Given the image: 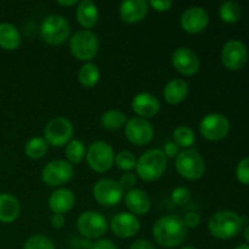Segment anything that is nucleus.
I'll list each match as a JSON object with an SVG mask.
<instances>
[{"label":"nucleus","mask_w":249,"mask_h":249,"mask_svg":"<svg viewBox=\"0 0 249 249\" xmlns=\"http://www.w3.org/2000/svg\"><path fill=\"white\" fill-rule=\"evenodd\" d=\"M175 168L184 179L194 181L203 177L206 163L198 151L195 148H186L175 158Z\"/></svg>","instance_id":"4"},{"label":"nucleus","mask_w":249,"mask_h":249,"mask_svg":"<svg viewBox=\"0 0 249 249\" xmlns=\"http://www.w3.org/2000/svg\"><path fill=\"white\" fill-rule=\"evenodd\" d=\"M162 151L167 158H177V156L180 153L179 146H178L174 141H168Z\"/></svg>","instance_id":"40"},{"label":"nucleus","mask_w":249,"mask_h":249,"mask_svg":"<svg viewBox=\"0 0 249 249\" xmlns=\"http://www.w3.org/2000/svg\"><path fill=\"white\" fill-rule=\"evenodd\" d=\"M92 196L104 207H114L123 199V190L113 179H101L94 185Z\"/></svg>","instance_id":"13"},{"label":"nucleus","mask_w":249,"mask_h":249,"mask_svg":"<svg viewBox=\"0 0 249 249\" xmlns=\"http://www.w3.org/2000/svg\"><path fill=\"white\" fill-rule=\"evenodd\" d=\"M172 201L177 206H185L191 201V191L185 186L175 187L172 192Z\"/></svg>","instance_id":"34"},{"label":"nucleus","mask_w":249,"mask_h":249,"mask_svg":"<svg viewBox=\"0 0 249 249\" xmlns=\"http://www.w3.org/2000/svg\"><path fill=\"white\" fill-rule=\"evenodd\" d=\"M111 230L117 237L131 238L140 231V221L138 216L129 212H122L116 214L111 220Z\"/></svg>","instance_id":"17"},{"label":"nucleus","mask_w":249,"mask_h":249,"mask_svg":"<svg viewBox=\"0 0 249 249\" xmlns=\"http://www.w3.org/2000/svg\"><path fill=\"white\" fill-rule=\"evenodd\" d=\"M124 135L126 140L135 146L148 145L153 140L155 130L147 119L133 117L128 119L124 125Z\"/></svg>","instance_id":"11"},{"label":"nucleus","mask_w":249,"mask_h":249,"mask_svg":"<svg viewBox=\"0 0 249 249\" xmlns=\"http://www.w3.org/2000/svg\"><path fill=\"white\" fill-rule=\"evenodd\" d=\"M85 155H87V148H85V145L80 140L72 139V140L66 145V160H67V162L71 163L72 165L78 164V163L82 162L85 158Z\"/></svg>","instance_id":"29"},{"label":"nucleus","mask_w":249,"mask_h":249,"mask_svg":"<svg viewBox=\"0 0 249 249\" xmlns=\"http://www.w3.org/2000/svg\"><path fill=\"white\" fill-rule=\"evenodd\" d=\"M89 249H118V247L111 240L100 238V240H96L95 242H92L90 245Z\"/></svg>","instance_id":"39"},{"label":"nucleus","mask_w":249,"mask_h":249,"mask_svg":"<svg viewBox=\"0 0 249 249\" xmlns=\"http://www.w3.org/2000/svg\"><path fill=\"white\" fill-rule=\"evenodd\" d=\"M21 213L18 199L11 194H0V223H14Z\"/></svg>","instance_id":"24"},{"label":"nucleus","mask_w":249,"mask_h":249,"mask_svg":"<svg viewBox=\"0 0 249 249\" xmlns=\"http://www.w3.org/2000/svg\"><path fill=\"white\" fill-rule=\"evenodd\" d=\"M114 151L109 143L105 141H94L87 148V162L96 173H106L114 164Z\"/></svg>","instance_id":"7"},{"label":"nucleus","mask_w":249,"mask_h":249,"mask_svg":"<svg viewBox=\"0 0 249 249\" xmlns=\"http://www.w3.org/2000/svg\"><path fill=\"white\" fill-rule=\"evenodd\" d=\"M148 6L153 7L157 12H167L173 6V1L170 0H151L148 1Z\"/></svg>","instance_id":"38"},{"label":"nucleus","mask_w":249,"mask_h":249,"mask_svg":"<svg viewBox=\"0 0 249 249\" xmlns=\"http://www.w3.org/2000/svg\"><path fill=\"white\" fill-rule=\"evenodd\" d=\"M168 158L160 148H151L143 152L136 162V175L143 181H156L167 170Z\"/></svg>","instance_id":"3"},{"label":"nucleus","mask_w":249,"mask_h":249,"mask_svg":"<svg viewBox=\"0 0 249 249\" xmlns=\"http://www.w3.org/2000/svg\"><path fill=\"white\" fill-rule=\"evenodd\" d=\"M172 65L180 74L194 75L201 67V61L197 53L189 48H178L172 53Z\"/></svg>","instance_id":"16"},{"label":"nucleus","mask_w":249,"mask_h":249,"mask_svg":"<svg viewBox=\"0 0 249 249\" xmlns=\"http://www.w3.org/2000/svg\"><path fill=\"white\" fill-rule=\"evenodd\" d=\"M173 140L179 147L186 150V148H191L194 146L195 141H196V135L190 126L179 125L173 131Z\"/></svg>","instance_id":"31"},{"label":"nucleus","mask_w":249,"mask_h":249,"mask_svg":"<svg viewBox=\"0 0 249 249\" xmlns=\"http://www.w3.org/2000/svg\"><path fill=\"white\" fill-rule=\"evenodd\" d=\"M148 9V2L145 0H125L119 6V16L125 23H139L145 18Z\"/></svg>","instance_id":"19"},{"label":"nucleus","mask_w":249,"mask_h":249,"mask_svg":"<svg viewBox=\"0 0 249 249\" xmlns=\"http://www.w3.org/2000/svg\"><path fill=\"white\" fill-rule=\"evenodd\" d=\"M57 4L63 7H71V6H75V5H78V1L77 0H66V1L65 0H58Z\"/></svg>","instance_id":"43"},{"label":"nucleus","mask_w":249,"mask_h":249,"mask_svg":"<svg viewBox=\"0 0 249 249\" xmlns=\"http://www.w3.org/2000/svg\"><path fill=\"white\" fill-rule=\"evenodd\" d=\"M73 133L74 128L70 119L66 117H55L46 123L44 128V139L48 145L61 147L72 140Z\"/></svg>","instance_id":"8"},{"label":"nucleus","mask_w":249,"mask_h":249,"mask_svg":"<svg viewBox=\"0 0 249 249\" xmlns=\"http://www.w3.org/2000/svg\"><path fill=\"white\" fill-rule=\"evenodd\" d=\"M21 45V34L16 26L9 22L0 23V48L6 51H14Z\"/></svg>","instance_id":"25"},{"label":"nucleus","mask_w":249,"mask_h":249,"mask_svg":"<svg viewBox=\"0 0 249 249\" xmlns=\"http://www.w3.org/2000/svg\"><path fill=\"white\" fill-rule=\"evenodd\" d=\"M50 223L53 229L60 230V229H62L63 226H65V223H66L65 215H63V214H53V215L51 216Z\"/></svg>","instance_id":"42"},{"label":"nucleus","mask_w":249,"mask_h":249,"mask_svg":"<svg viewBox=\"0 0 249 249\" xmlns=\"http://www.w3.org/2000/svg\"><path fill=\"white\" fill-rule=\"evenodd\" d=\"M189 95V84L181 78L169 80L163 89V97L170 105H179Z\"/></svg>","instance_id":"23"},{"label":"nucleus","mask_w":249,"mask_h":249,"mask_svg":"<svg viewBox=\"0 0 249 249\" xmlns=\"http://www.w3.org/2000/svg\"><path fill=\"white\" fill-rule=\"evenodd\" d=\"M245 218L231 211L216 212L208 223V230L218 240H231L243 229Z\"/></svg>","instance_id":"2"},{"label":"nucleus","mask_w":249,"mask_h":249,"mask_svg":"<svg viewBox=\"0 0 249 249\" xmlns=\"http://www.w3.org/2000/svg\"><path fill=\"white\" fill-rule=\"evenodd\" d=\"M23 249H55V245L48 236L36 233L24 242Z\"/></svg>","instance_id":"33"},{"label":"nucleus","mask_w":249,"mask_h":249,"mask_svg":"<svg viewBox=\"0 0 249 249\" xmlns=\"http://www.w3.org/2000/svg\"><path fill=\"white\" fill-rule=\"evenodd\" d=\"M99 38L91 31L80 29L75 32L70 39L71 53L77 60L89 62L97 55L99 51Z\"/></svg>","instance_id":"5"},{"label":"nucleus","mask_w":249,"mask_h":249,"mask_svg":"<svg viewBox=\"0 0 249 249\" xmlns=\"http://www.w3.org/2000/svg\"><path fill=\"white\" fill-rule=\"evenodd\" d=\"M180 249H198V248L194 247V246H185V247H182V248H180Z\"/></svg>","instance_id":"46"},{"label":"nucleus","mask_w":249,"mask_h":249,"mask_svg":"<svg viewBox=\"0 0 249 249\" xmlns=\"http://www.w3.org/2000/svg\"><path fill=\"white\" fill-rule=\"evenodd\" d=\"M243 236H245L246 241H247V242L249 243V225L246 226L245 231H243Z\"/></svg>","instance_id":"44"},{"label":"nucleus","mask_w":249,"mask_h":249,"mask_svg":"<svg viewBox=\"0 0 249 249\" xmlns=\"http://www.w3.org/2000/svg\"><path fill=\"white\" fill-rule=\"evenodd\" d=\"M209 23V15L201 6H191L180 16V27L189 34L202 33Z\"/></svg>","instance_id":"15"},{"label":"nucleus","mask_w":249,"mask_h":249,"mask_svg":"<svg viewBox=\"0 0 249 249\" xmlns=\"http://www.w3.org/2000/svg\"><path fill=\"white\" fill-rule=\"evenodd\" d=\"M136 162H138V160H136L135 155L128 150L121 151L114 156V164L118 167V169L123 170V172L129 173L130 170L135 169Z\"/></svg>","instance_id":"32"},{"label":"nucleus","mask_w":249,"mask_h":249,"mask_svg":"<svg viewBox=\"0 0 249 249\" xmlns=\"http://www.w3.org/2000/svg\"><path fill=\"white\" fill-rule=\"evenodd\" d=\"M136 182H138V179H136V175H134L133 173H124L123 175L121 177V179H119L118 184L121 185L122 190H128V191H130V190L135 189V185Z\"/></svg>","instance_id":"36"},{"label":"nucleus","mask_w":249,"mask_h":249,"mask_svg":"<svg viewBox=\"0 0 249 249\" xmlns=\"http://www.w3.org/2000/svg\"><path fill=\"white\" fill-rule=\"evenodd\" d=\"M74 177V168L66 160H50L41 170V180L50 187H60Z\"/></svg>","instance_id":"10"},{"label":"nucleus","mask_w":249,"mask_h":249,"mask_svg":"<svg viewBox=\"0 0 249 249\" xmlns=\"http://www.w3.org/2000/svg\"><path fill=\"white\" fill-rule=\"evenodd\" d=\"M182 221H184L185 226H186L187 229H196L198 228L199 224H201V216H199V214L196 213V212H189V213L184 216Z\"/></svg>","instance_id":"37"},{"label":"nucleus","mask_w":249,"mask_h":249,"mask_svg":"<svg viewBox=\"0 0 249 249\" xmlns=\"http://www.w3.org/2000/svg\"><path fill=\"white\" fill-rule=\"evenodd\" d=\"M77 229L78 232L88 240H100L106 233L108 223L99 212L88 211L78 216Z\"/></svg>","instance_id":"9"},{"label":"nucleus","mask_w":249,"mask_h":249,"mask_svg":"<svg viewBox=\"0 0 249 249\" xmlns=\"http://www.w3.org/2000/svg\"><path fill=\"white\" fill-rule=\"evenodd\" d=\"M235 249H249V245H241L237 246Z\"/></svg>","instance_id":"45"},{"label":"nucleus","mask_w":249,"mask_h":249,"mask_svg":"<svg viewBox=\"0 0 249 249\" xmlns=\"http://www.w3.org/2000/svg\"><path fill=\"white\" fill-rule=\"evenodd\" d=\"M48 142L40 136H34L29 139L24 145V153L31 160H40L48 153Z\"/></svg>","instance_id":"28"},{"label":"nucleus","mask_w":249,"mask_h":249,"mask_svg":"<svg viewBox=\"0 0 249 249\" xmlns=\"http://www.w3.org/2000/svg\"><path fill=\"white\" fill-rule=\"evenodd\" d=\"M131 108L140 118H152L160 112V102L151 92H139L131 100Z\"/></svg>","instance_id":"18"},{"label":"nucleus","mask_w":249,"mask_h":249,"mask_svg":"<svg viewBox=\"0 0 249 249\" xmlns=\"http://www.w3.org/2000/svg\"><path fill=\"white\" fill-rule=\"evenodd\" d=\"M126 116L119 109H108L101 116V125L106 130L114 131L123 128L126 123Z\"/></svg>","instance_id":"27"},{"label":"nucleus","mask_w":249,"mask_h":249,"mask_svg":"<svg viewBox=\"0 0 249 249\" xmlns=\"http://www.w3.org/2000/svg\"><path fill=\"white\" fill-rule=\"evenodd\" d=\"M219 16L225 23H236L240 21L241 16H242V9L238 2L228 0L221 4L220 9H219Z\"/></svg>","instance_id":"30"},{"label":"nucleus","mask_w":249,"mask_h":249,"mask_svg":"<svg viewBox=\"0 0 249 249\" xmlns=\"http://www.w3.org/2000/svg\"><path fill=\"white\" fill-rule=\"evenodd\" d=\"M129 249H156V247L153 246V243L150 242L148 240L140 238V240L134 241V242L130 245V248Z\"/></svg>","instance_id":"41"},{"label":"nucleus","mask_w":249,"mask_h":249,"mask_svg":"<svg viewBox=\"0 0 249 249\" xmlns=\"http://www.w3.org/2000/svg\"><path fill=\"white\" fill-rule=\"evenodd\" d=\"M124 203L134 215H145L151 209L150 196L141 189H133L128 191L124 197Z\"/></svg>","instance_id":"21"},{"label":"nucleus","mask_w":249,"mask_h":249,"mask_svg":"<svg viewBox=\"0 0 249 249\" xmlns=\"http://www.w3.org/2000/svg\"><path fill=\"white\" fill-rule=\"evenodd\" d=\"M100 77H101V73H100L99 67L92 62H85L78 72V80L80 85L88 89L94 88L99 83Z\"/></svg>","instance_id":"26"},{"label":"nucleus","mask_w":249,"mask_h":249,"mask_svg":"<svg viewBox=\"0 0 249 249\" xmlns=\"http://www.w3.org/2000/svg\"><path fill=\"white\" fill-rule=\"evenodd\" d=\"M202 136L209 141H220L230 131V122L221 113H209L199 123Z\"/></svg>","instance_id":"12"},{"label":"nucleus","mask_w":249,"mask_h":249,"mask_svg":"<svg viewBox=\"0 0 249 249\" xmlns=\"http://www.w3.org/2000/svg\"><path fill=\"white\" fill-rule=\"evenodd\" d=\"M236 177L243 185H249V158H245L236 168Z\"/></svg>","instance_id":"35"},{"label":"nucleus","mask_w":249,"mask_h":249,"mask_svg":"<svg viewBox=\"0 0 249 249\" xmlns=\"http://www.w3.org/2000/svg\"><path fill=\"white\" fill-rule=\"evenodd\" d=\"M71 34V24L60 15H50L45 17L40 26V36L49 45H61Z\"/></svg>","instance_id":"6"},{"label":"nucleus","mask_w":249,"mask_h":249,"mask_svg":"<svg viewBox=\"0 0 249 249\" xmlns=\"http://www.w3.org/2000/svg\"><path fill=\"white\" fill-rule=\"evenodd\" d=\"M248 60L247 46L240 40H230L221 50V62L229 71H240Z\"/></svg>","instance_id":"14"},{"label":"nucleus","mask_w":249,"mask_h":249,"mask_svg":"<svg viewBox=\"0 0 249 249\" xmlns=\"http://www.w3.org/2000/svg\"><path fill=\"white\" fill-rule=\"evenodd\" d=\"M75 204V196L72 190L58 187L49 197V208L53 214H65Z\"/></svg>","instance_id":"20"},{"label":"nucleus","mask_w":249,"mask_h":249,"mask_svg":"<svg viewBox=\"0 0 249 249\" xmlns=\"http://www.w3.org/2000/svg\"><path fill=\"white\" fill-rule=\"evenodd\" d=\"M75 18H77V22L83 28L89 31V29L94 28L97 22H99V7L91 0H83V1L78 2L77 5Z\"/></svg>","instance_id":"22"},{"label":"nucleus","mask_w":249,"mask_h":249,"mask_svg":"<svg viewBox=\"0 0 249 249\" xmlns=\"http://www.w3.org/2000/svg\"><path fill=\"white\" fill-rule=\"evenodd\" d=\"M152 235L156 242L165 248H174L182 245L187 237V228L178 215H164L153 225Z\"/></svg>","instance_id":"1"}]
</instances>
